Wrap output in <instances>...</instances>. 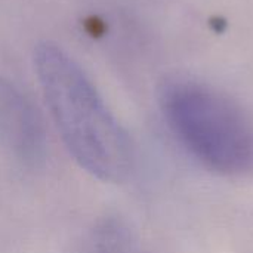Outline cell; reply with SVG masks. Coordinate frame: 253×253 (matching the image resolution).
Listing matches in <instances>:
<instances>
[{
  "mask_svg": "<svg viewBox=\"0 0 253 253\" xmlns=\"http://www.w3.org/2000/svg\"><path fill=\"white\" fill-rule=\"evenodd\" d=\"M34 73L64 148L93 179L120 184L133 169L132 139L82 65L58 43L33 50Z\"/></svg>",
  "mask_w": 253,
  "mask_h": 253,
  "instance_id": "obj_1",
  "label": "cell"
},
{
  "mask_svg": "<svg viewBox=\"0 0 253 253\" xmlns=\"http://www.w3.org/2000/svg\"><path fill=\"white\" fill-rule=\"evenodd\" d=\"M157 101L170 133L203 169L227 178L253 172V120L228 93L187 76H169Z\"/></svg>",
  "mask_w": 253,
  "mask_h": 253,
  "instance_id": "obj_2",
  "label": "cell"
},
{
  "mask_svg": "<svg viewBox=\"0 0 253 253\" xmlns=\"http://www.w3.org/2000/svg\"><path fill=\"white\" fill-rule=\"evenodd\" d=\"M0 150L24 168H39L49 151L42 114L27 95L0 73Z\"/></svg>",
  "mask_w": 253,
  "mask_h": 253,
  "instance_id": "obj_3",
  "label": "cell"
},
{
  "mask_svg": "<svg viewBox=\"0 0 253 253\" xmlns=\"http://www.w3.org/2000/svg\"><path fill=\"white\" fill-rule=\"evenodd\" d=\"M80 253H148L132 224L120 215L96 219L83 239Z\"/></svg>",
  "mask_w": 253,
  "mask_h": 253,
  "instance_id": "obj_4",
  "label": "cell"
}]
</instances>
